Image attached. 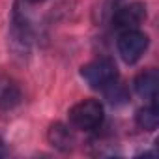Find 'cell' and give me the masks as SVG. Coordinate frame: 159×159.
<instances>
[{
    "instance_id": "obj_8",
    "label": "cell",
    "mask_w": 159,
    "mask_h": 159,
    "mask_svg": "<svg viewBox=\"0 0 159 159\" xmlns=\"http://www.w3.org/2000/svg\"><path fill=\"white\" fill-rule=\"evenodd\" d=\"M21 101V92L10 79H0V109H13Z\"/></svg>"
},
{
    "instance_id": "obj_4",
    "label": "cell",
    "mask_w": 159,
    "mask_h": 159,
    "mask_svg": "<svg viewBox=\"0 0 159 159\" xmlns=\"http://www.w3.org/2000/svg\"><path fill=\"white\" fill-rule=\"evenodd\" d=\"M146 19V4L144 2H129L114 11L112 23L120 30H131L137 28Z\"/></svg>"
},
{
    "instance_id": "obj_10",
    "label": "cell",
    "mask_w": 159,
    "mask_h": 159,
    "mask_svg": "<svg viewBox=\"0 0 159 159\" xmlns=\"http://www.w3.org/2000/svg\"><path fill=\"white\" fill-rule=\"evenodd\" d=\"M114 2H116V0H114Z\"/></svg>"
},
{
    "instance_id": "obj_1",
    "label": "cell",
    "mask_w": 159,
    "mask_h": 159,
    "mask_svg": "<svg viewBox=\"0 0 159 159\" xmlns=\"http://www.w3.org/2000/svg\"><path fill=\"white\" fill-rule=\"evenodd\" d=\"M67 116L73 127L81 131H94L101 127L105 120V111L98 99H83L69 109Z\"/></svg>"
},
{
    "instance_id": "obj_6",
    "label": "cell",
    "mask_w": 159,
    "mask_h": 159,
    "mask_svg": "<svg viewBox=\"0 0 159 159\" xmlns=\"http://www.w3.org/2000/svg\"><path fill=\"white\" fill-rule=\"evenodd\" d=\"M47 139H49L51 146H54L60 152H69L73 148V142H75L71 131L64 124H52L47 131Z\"/></svg>"
},
{
    "instance_id": "obj_7",
    "label": "cell",
    "mask_w": 159,
    "mask_h": 159,
    "mask_svg": "<svg viewBox=\"0 0 159 159\" xmlns=\"http://www.w3.org/2000/svg\"><path fill=\"white\" fill-rule=\"evenodd\" d=\"M135 122H137V125L142 131H153V129H157V125H159V111H157V105L155 103H150V105L139 109L137 111V116H135Z\"/></svg>"
},
{
    "instance_id": "obj_2",
    "label": "cell",
    "mask_w": 159,
    "mask_h": 159,
    "mask_svg": "<svg viewBox=\"0 0 159 159\" xmlns=\"http://www.w3.org/2000/svg\"><path fill=\"white\" fill-rule=\"evenodd\" d=\"M81 77L94 90H105L118 79L116 64L111 58H96L81 67Z\"/></svg>"
},
{
    "instance_id": "obj_3",
    "label": "cell",
    "mask_w": 159,
    "mask_h": 159,
    "mask_svg": "<svg viewBox=\"0 0 159 159\" xmlns=\"http://www.w3.org/2000/svg\"><path fill=\"white\" fill-rule=\"evenodd\" d=\"M150 45V39L144 32L131 28V30H122V34L118 36L116 47H118V54L125 64H135L142 58V54L146 52Z\"/></svg>"
},
{
    "instance_id": "obj_5",
    "label": "cell",
    "mask_w": 159,
    "mask_h": 159,
    "mask_svg": "<svg viewBox=\"0 0 159 159\" xmlns=\"http://www.w3.org/2000/svg\"><path fill=\"white\" fill-rule=\"evenodd\" d=\"M157 84H159V75L155 69H146L142 73L137 75L135 79V92L144 98L150 99L152 103H155L157 99Z\"/></svg>"
},
{
    "instance_id": "obj_9",
    "label": "cell",
    "mask_w": 159,
    "mask_h": 159,
    "mask_svg": "<svg viewBox=\"0 0 159 159\" xmlns=\"http://www.w3.org/2000/svg\"><path fill=\"white\" fill-rule=\"evenodd\" d=\"M28 2H32V4H38V2H43V0H28Z\"/></svg>"
}]
</instances>
